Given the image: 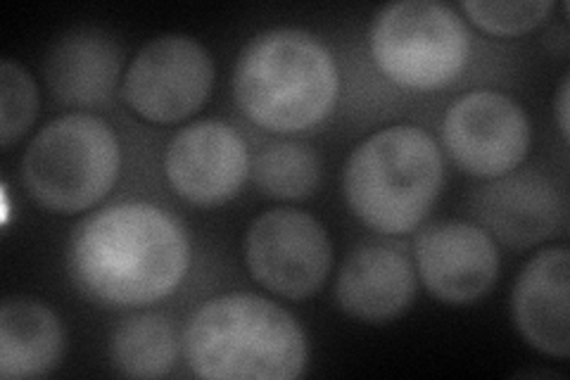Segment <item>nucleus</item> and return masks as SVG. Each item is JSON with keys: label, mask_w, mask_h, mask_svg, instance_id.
Here are the masks:
<instances>
[{"label": "nucleus", "mask_w": 570, "mask_h": 380, "mask_svg": "<svg viewBox=\"0 0 570 380\" xmlns=\"http://www.w3.org/2000/svg\"><path fill=\"white\" fill-rule=\"evenodd\" d=\"M515 329L547 357L570 354V252L544 247L521 271L511 295Z\"/></svg>", "instance_id": "obj_14"}, {"label": "nucleus", "mask_w": 570, "mask_h": 380, "mask_svg": "<svg viewBox=\"0 0 570 380\" xmlns=\"http://www.w3.org/2000/svg\"><path fill=\"white\" fill-rule=\"evenodd\" d=\"M39 86L14 60L0 62V146L10 148L39 117Z\"/></svg>", "instance_id": "obj_19"}, {"label": "nucleus", "mask_w": 570, "mask_h": 380, "mask_svg": "<svg viewBox=\"0 0 570 380\" xmlns=\"http://www.w3.org/2000/svg\"><path fill=\"white\" fill-rule=\"evenodd\" d=\"M461 10L469 20L490 36H523L538 29L551 12L549 0H515V3H497V0H463Z\"/></svg>", "instance_id": "obj_20"}, {"label": "nucleus", "mask_w": 570, "mask_h": 380, "mask_svg": "<svg viewBox=\"0 0 570 380\" xmlns=\"http://www.w3.org/2000/svg\"><path fill=\"white\" fill-rule=\"evenodd\" d=\"M214 60L186 33H167L142 46L121 81V98L150 124H178L200 113L212 96Z\"/></svg>", "instance_id": "obj_8"}, {"label": "nucleus", "mask_w": 570, "mask_h": 380, "mask_svg": "<svg viewBox=\"0 0 570 380\" xmlns=\"http://www.w3.org/2000/svg\"><path fill=\"white\" fill-rule=\"evenodd\" d=\"M121 50L98 29H75L48 52L46 79L56 100L69 107H102L112 100Z\"/></svg>", "instance_id": "obj_15"}, {"label": "nucleus", "mask_w": 570, "mask_h": 380, "mask_svg": "<svg viewBox=\"0 0 570 380\" xmlns=\"http://www.w3.org/2000/svg\"><path fill=\"white\" fill-rule=\"evenodd\" d=\"M478 226L494 243L528 250L549 241L566 224V203L551 181L538 172H511L492 178L471 197Z\"/></svg>", "instance_id": "obj_12"}, {"label": "nucleus", "mask_w": 570, "mask_h": 380, "mask_svg": "<svg viewBox=\"0 0 570 380\" xmlns=\"http://www.w3.org/2000/svg\"><path fill=\"white\" fill-rule=\"evenodd\" d=\"M245 264L266 291L307 300L321 291L333 266V245L316 216L293 207L259 214L245 233Z\"/></svg>", "instance_id": "obj_7"}, {"label": "nucleus", "mask_w": 570, "mask_h": 380, "mask_svg": "<svg viewBox=\"0 0 570 380\" xmlns=\"http://www.w3.org/2000/svg\"><path fill=\"white\" fill-rule=\"evenodd\" d=\"M234 96L240 113L259 129L309 131L335 110L341 71L328 46L314 33L269 29L240 50Z\"/></svg>", "instance_id": "obj_3"}, {"label": "nucleus", "mask_w": 570, "mask_h": 380, "mask_svg": "<svg viewBox=\"0 0 570 380\" xmlns=\"http://www.w3.org/2000/svg\"><path fill=\"white\" fill-rule=\"evenodd\" d=\"M530 138L525 110L499 90H471L452 103L442 121L444 148L459 169L478 178L492 181L519 169Z\"/></svg>", "instance_id": "obj_9"}, {"label": "nucleus", "mask_w": 570, "mask_h": 380, "mask_svg": "<svg viewBox=\"0 0 570 380\" xmlns=\"http://www.w3.org/2000/svg\"><path fill=\"white\" fill-rule=\"evenodd\" d=\"M262 193L276 201L309 197L321 181V159L316 150L299 140H276L264 146L249 167Z\"/></svg>", "instance_id": "obj_18"}, {"label": "nucleus", "mask_w": 570, "mask_h": 380, "mask_svg": "<svg viewBox=\"0 0 570 380\" xmlns=\"http://www.w3.org/2000/svg\"><path fill=\"white\" fill-rule=\"evenodd\" d=\"M190 266L184 226L153 203H117L75 228L67 271L77 291L107 306H148L178 291Z\"/></svg>", "instance_id": "obj_1"}, {"label": "nucleus", "mask_w": 570, "mask_h": 380, "mask_svg": "<svg viewBox=\"0 0 570 380\" xmlns=\"http://www.w3.org/2000/svg\"><path fill=\"white\" fill-rule=\"evenodd\" d=\"M245 140L224 121H195L167 146L165 174L171 191L195 207H222L240 193L249 176Z\"/></svg>", "instance_id": "obj_10"}, {"label": "nucleus", "mask_w": 570, "mask_h": 380, "mask_svg": "<svg viewBox=\"0 0 570 380\" xmlns=\"http://www.w3.org/2000/svg\"><path fill=\"white\" fill-rule=\"evenodd\" d=\"M368 46L381 75L409 90L450 86L471 56L469 29L435 0L385 6L371 25Z\"/></svg>", "instance_id": "obj_6"}, {"label": "nucleus", "mask_w": 570, "mask_h": 380, "mask_svg": "<svg viewBox=\"0 0 570 380\" xmlns=\"http://www.w3.org/2000/svg\"><path fill=\"white\" fill-rule=\"evenodd\" d=\"M570 79L563 77L561 86H559V94H557V103H554V110H557V119H559V131L563 136V140H568V117H570Z\"/></svg>", "instance_id": "obj_21"}, {"label": "nucleus", "mask_w": 570, "mask_h": 380, "mask_svg": "<svg viewBox=\"0 0 570 380\" xmlns=\"http://www.w3.org/2000/svg\"><path fill=\"white\" fill-rule=\"evenodd\" d=\"M121 146L115 129L96 115L52 119L31 138L22 181L31 201L50 214H81L115 188Z\"/></svg>", "instance_id": "obj_5"}, {"label": "nucleus", "mask_w": 570, "mask_h": 380, "mask_svg": "<svg viewBox=\"0 0 570 380\" xmlns=\"http://www.w3.org/2000/svg\"><path fill=\"white\" fill-rule=\"evenodd\" d=\"M188 369L207 380H293L309 361V342L291 312L255 293L205 302L186 325Z\"/></svg>", "instance_id": "obj_2"}, {"label": "nucleus", "mask_w": 570, "mask_h": 380, "mask_svg": "<svg viewBox=\"0 0 570 380\" xmlns=\"http://www.w3.org/2000/svg\"><path fill=\"white\" fill-rule=\"evenodd\" d=\"M416 288V266L400 247L364 243L337 271L335 300L352 319L387 323L412 306Z\"/></svg>", "instance_id": "obj_13"}, {"label": "nucleus", "mask_w": 570, "mask_h": 380, "mask_svg": "<svg viewBox=\"0 0 570 380\" xmlns=\"http://www.w3.org/2000/svg\"><path fill=\"white\" fill-rule=\"evenodd\" d=\"M444 184L433 136L419 126H387L350 155L343 193L352 214L381 235H404L423 224Z\"/></svg>", "instance_id": "obj_4"}, {"label": "nucleus", "mask_w": 570, "mask_h": 380, "mask_svg": "<svg viewBox=\"0 0 570 380\" xmlns=\"http://www.w3.org/2000/svg\"><path fill=\"white\" fill-rule=\"evenodd\" d=\"M174 323L157 312L124 319L110 338V361L119 376L163 378L178 357Z\"/></svg>", "instance_id": "obj_17"}, {"label": "nucleus", "mask_w": 570, "mask_h": 380, "mask_svg": "<svg viewBox=\"0 0 570 380\" xmlns=\"http://www.w3.org/2000/svg\"><path fill=\"white\" fill-rule=\"evenodd\" d=\"M65 357V329L48 304L8 298L0 304V378H43Z\"/></svg>", "instance_id": "obj_16"}, {"label": "nucleus", "mask_w": 570, "mask_h": 380, "mask_svg": "<svg viewBox=\"0 0 570 380\" xmlns=\"http://www.w3.org/2000/svg\"><path fill=\"white\" fill-rule=\"evenodd\" d=\"M416 269L428 293L444 304H471L499 276V247L471 222H440L416 241Z\"/></svg>", "instance_id": "obj_11"}]
</instances>
